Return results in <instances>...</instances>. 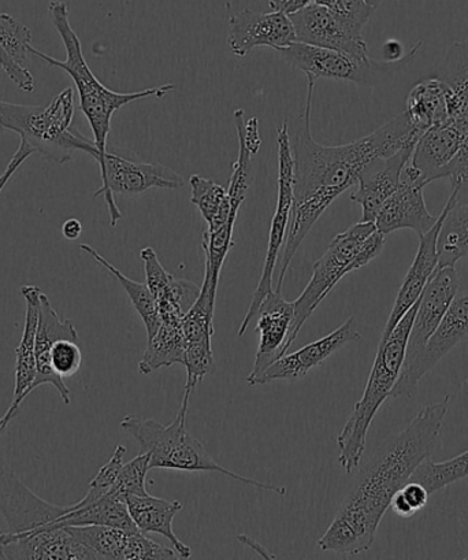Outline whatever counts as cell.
I'll return each instance as SVG.
<instances>
[{"label":"cell","mask_w":468,"mask_h":560,"mask_svg":"<svg viewBox=\"0 0 468 560\" xmlns=\"http://www.w3.org/2000/svg\"><path fill=\"white\" fill-rule=\"evenodd\" d=\"M0 68L21 91L32 92L35 90L34 75L25 67H19V65L10 61L2 47H0Z\"/></svg>","instance_id":"43"},{"label":"cell","mask_w":468,"mask_h":560,"mask_svg":"<svg viewBox=\"0 0 468 560\" xmlns=\"http://www.w3.org/2000/svg\"><path fill=\"white\" fill-rule=\"evenodd\" d=\"M185 362V339L183 323L161 320L155 335L150 337L149 346L139 363L141 374H151L157 369L173 366Z\"/></svg>","instance_id":"32"},{"label":"cell","mask_w":468,"mask_h":560,"mask_svg":"<svg viewBox=\"0 0 468 560\" xmlns=\"http://www.w3.org/2000/svg\"><path fill=\"white\" fill-rule=\"evenodd\" d=\"M307 80L302 128L291 136L295 183L290 228L282 254L279 285L276 288L279 291L284 287L286 271L304 238L329 206L358 184L359 176L368 163L394 155L402 147L416 144L421 138L405 112L366 138L342 145L319 144L312 133L313 96L317 81Z\"/></svg>","instance_id":"1"},{"label":"cell","mask_w":468,"mask_h":560,"mask_svg":"<svg viewBox=\"0 0 468 560\" xmlns=\"http://www.w3.org/2000/svg\"><path fill=\"white\" fill-rule=\"evenodd\" d=\"M97 165L101 167L103 184L94 197L105 198L112 226H117L118 221L122 219L114 195L129 197L150 189H178L185 185L182 174L171 167L125 160L108 151L97 161Z\"/></svg>","instance_id":"10"},{"label":"cell","mask_w":468,"mask_h":560,"mask_svg":"<svg viewBox=\"0 0 468 560\" xmlns=\"http://www.w3.org/2000/svg\"><path fill=\"white\" fill-rule=\"evenodd\" d=\"M151 456L149 453H140L134 459L124 464L121 471L110 489L113 497L127 499L128 497H145L147 491V472L150 469Z\"/></svg>","instance_id":"37"},{"label":"cell","mask_w":468,"mask_h":560,"mask_svg":"<svg viewBox=\"0 0 468 560\" xmlns=\"http://www.w3.org/2000/svg\"><path fill=\"white\" fill-rule=\"evenodd\" d=\"M189 396V393H184L176 420L171 425L165 427L151 418L136 416H127L121 421L122 431L138 442L141 453L150 454V469L218 472V475L226 476L234 481L285 497L286 489L284 487L237 475L212 459L203 444L188 432Z\"/></svg>","instance_id":"4"},{"label":"cell","mask_w":468,"mask_h":560,"mask_svg":"<svg viewBox=\"0 0 468 560\" xmlns=\"http://www.w3.org/2000/svg\"><path fill=\"white\" fill-rule=\"evenodd\" d=\"M125 502H127L129 514L140 532L157 533L167 538L179 558L192 557L190 548L179 540L173 529V521L183 510V504L178 500L171 502V500L151 497L149 493L145 497L132 494L125 499Z\"/></svg>","instance_id":"26"},{"label":"cell","mask_w":468,"mask_h":560,"mask_svg":"<svg viewBox=\"0 0 468 560\" xmlns=\"http://www.w3.org/2000/svg\"><path fill=\"white\" fill-rule=\"evenodd\" d=\"M21 409H14V407H10V409L7 411V415H4L2 418H0V438H2V434L7 432V429L9 427V423L14 420L15 417L19 416ZM4 530L2 527H0V535H2Z\"/></svg>","instance_id":"49"},{"label":"cell","mask_w":468,"mask_h":560,"mask_svg":"<svg viewBox=\"0 0 468 560\" xmlns=\"http://www.w3.org/2000/svg\"><path fill=\"white\" fill-rule=\"evenodd\" d=\"M468 337V291L455 298L448 312L445 313L437 330L430 337L421 355L407 370H401L397 380L391 399L412 398L418 384L428 373L437 366L448 353L465 341Z\"/></svg>","instance_id":"11"},{"label":"cell","mask_w":468,"mask_h":560,"mask_svg":"<svg viewBox=\"0 0 468 560\" xmlns=\"http://www.w3.org/2000/svg\"><path fill=\"white\" fill-rule=\"evenodd\" d=\"M190 202L199 209L207 224V231H215L226 222H236L241 209L232 206L227 188L212 179L194 174L189 178Z\"/></svg>","instance_id":"29"},{"label":"cell","mask_w":468,"mask_h":560,"mask_svg":"<svg viewBox=\"0 0 468 560\" xmlns=\"http://www.w3.org/2000/svg\"><path fill=\"white\" fill-rule=\"evenodd\" d=\"M362 339L361 331L358 330L355 318L347 319L344 324L314 342H309L302 350L292 353H285L279 361L266 369L255 385L270 384L274 382H296L307 376L314 368L323 364L326 359L334 355L342 347L350 342Z\"/></svg>","instance_id":"19"},{"label":"cell","mask_w":468,"mask_h":560,"mask_svg":"<svg viewBox=\"0 0 468 560\" xmlns=\"http://www.w3.org/2000/svg\"><path fill=\"white\" fill-rule=\"evenodd\" d=\"M295 317L293 302L285 301L282 291L274 290L265 299L258 313L257 329L259 331V346L251 374L247 378L248 385L254 387L255 382L290 350V334Z\"/></svg>","instance_id":"18"},{"label":"cell","mask_w":468,"mask_h":560,"mask_svg":"<svg viewBox=\"0 0 468 560\" xmlns=\"http://www.w3.org/2000/svg\"><path fill=\"white\" fill-rule=\"evenodd\" d=\"M422 43L413 46L406 57L396 62H377L372 58L359 59L329 48H320L295 42L281 48L280 56L291 67L301 69L312 80L351 81L358 85L375 86L417 57Z\"/></svg>","instance_id":"8"},{"label":"cell","mask_w":468,"mask_h":560,"mask_svg":"<svg viewBox=\"0 0 468 560\" xmlns=\"http://www.w3.org/2000/svg\"><path fill=\"white\" fill-rule=\"evenodd\" d=\"M401 497L405 498L408 505H410L413 513H418L426 508L430 493L428 489L417 481H408L405 487L400 489Z\"/></svg>","instance_id":"45"},{"label":"cell","mask_w":468,"mask_h":560,"mask_svg":"<svg viewBox=\"0 0 468 560\" xmlns=\"http://www.w3.org/2000/svg\"><path fill=\"white\" fill-rule=\"evenodd\" d=\"M2 130H4V129L2 127V124H0V132H2Z\"/></svg>","instance_id":"51"},{"label":"cell","mask_w":468,"mask_h":560,"mask_svg":"<svg viewBox=\"0 0 468 560\" xmlns=\"http://www.w3.org/2000/svg\"><path fill=\"white\" fill-rule=\"evenodd\" d=\"M416 144L402 147L396 154L368 163L358 179V189L351 194L352 202L361 205L363 222H374L386 200L400 184L402 168L411 160Z\"/></svg>","instance_id":"21"},{"label":"cell","mask_w":468,"mask_h":560,"mask_svg":"<svg viewBox=\"0 0 468 560\" xmlns=\"http://www.w3.org/2000/svg\"><path fill=\"white\" fill-rule=\"evenodd\" d=\"M144 262L145 284L154 296L161 320L183 323L195 302L198 301L201 288L187 280H178L163 268L154 248L141 249Z\"/></svg>","instance_id":"22"},{"label":"cell","mask_w":468,"mask_h":560,"mask_svg":"<svg viewBox=\"0 0 468 560\" xmlns=\"http://www.w3.org/2000/svg\"><path fill=\"white\" fill-rule=\"evenodd\" d=\"M438 78L448 85V116L468 122V39L449 47Z\"/></svg>","instance_id":"31"},{"label":"cell","mask_w":468,"mask_h":560,"mask_svg":"<svg viewBox=\"0 0 468 560\" xmlns=\"http://www.w3.org/2000/svg\"><path fill=\"white\" fill-rule=\"evenodd\" d=\"M0 559L13 560H100L97 553L75 540L67 527H39L20 535H0Z\"/></svg>","instance_id":"15"},{"label":"cell","mask_w":468,"mask_h":560,"mask_svg":"<svg viewBox=\"0 0 468 560\" xmlns=\"http://www.w3.org/2000/svg\"><path fill=\"white\" fill-rule=\"evenodd\" d=\"M314 3L329 9L359 34H362L364 25L368 23L375 12L368 7L366 0H314Z\"/></svg>","instance_id":"39"},{"label":"cell","mask_w":468,"mask_h":560,"mask_svg":"<svg viewBox=\"0 0 468 560\" xmlns=\"http://www.w3.org/2000/svg\"><path fill=\"white\" fill-rule=\"evenodd\" d=\"M74 112V91L69 86L47 106L0 101V124L3 129L19 133L35 154L48 162L63 165L72 161L75 151L85 152L96 161L101 154L95 141L72 127Z\"/></svg>","instance_id":"5"},{"label":"cell","mask_w":468,"mask_h":560,"mask_svg":"<svg viewBox=\"0 0 468 560\" xmlns=\"http://www.w3.org/2000/svg\"><path fill=\"white\" fill-rule=\"evenodd\" d=\"M268 3L273 12L291 15L307 8L308 4H312V0H268Z\"/></svg>","instance_id":"46"},{"label":"cell","mask_w":468,"mask_h":560,"mask_svg":"<svg viewBox=\"0 0 468 560\" xmlns=\"http://www.w3.org/2000/svg\"><path fill=\"white\" fill-rule=\"evenodd\" d=\"M384 56L386 58V61L388 62H396L400 61L402 58V50L400 43H397L395 40H390L386 43L384 47Z\"/></svg>","instance_id":"48"},{"label":"cell","mask_w":468,"mask_h":560,"mask_svg":"<svg viewBox=\"0 0 468 560\" xmlns=\"http://www.w3.org/2000/svg\"><path fill=\"white\" fill-rule=\"evenodd\" d=\"M58 340L78 341V330L72 320L65 319L58 314L46 293H42L39 325H37L36 334V378L32 384L31 393L42 387L43 384H50L58 390L65 406H69L72 404L70 390L65 384V380L54 372L50 363L51 348Z\"/></svg>","instance_id":"24"},{"label":"cell","mask_w":468,"mask_h":560,"mask_svg":"<svg viewBox=\"0 0 468 560\" xmlns=\"http://www.w3.org/2000/svg\"><path fill=\"white\" fill-rule=\"evenodd\" d=\"M406 114L419 136L448 118V85L440 78L413 85L407 100Z\"/></svg>","instance_id":"27"},{"label":"cell","mask_w":468,"mask_h":560,"mask_svg":"<svg viewBox=\"0 0 468 560\" xmlns=\"http://www.w3.org/2000/svg\"><path fill=\"white\" fill-rule=\"evenodd\" d=\"M125 454H127V448H125L124 445H117L110 460L97 471L94 480L90 482L89 492H86L85 497L81 499L80 502L74 504L75 508L97 502V500L106 497V494L110 492L119 471L122 469Z\"/></svg>","instance_id":"38"},{"label":"cell","mask_w":468,"mask_h":560,"mask_svg":"<svg viewBox=\"0 0 468 560\" xmlns=\"http://www.w3.org/2000/svg\"><path fill=\"white\" fill-rule=\"evenodd\" d=\"M297 42L329 48L359 59H367L368 51L362 34L353 31L329 9L312 3L291 14Z\"/></svg>","instance_id":"17"},{"label":"cell","mask_w":468,"mask_h":560,"mask_svg":"<svg viewBox=\"0 0 468 560\" xmlns=\"http://www.w3.org/2000/svg\"><path fill=\"white\" fill-rule=\"evenodd\" d=\"M81 362H83V352H81L78 341L58 340L52 346L50 363L58 376L62 378L74 376L81 368Z\"/></svg>","instance_id":"40"},{"label":"cell","mask_w":468,"mask_h":560,"mask_svg":"<svg viewBox=\"0 0 468 560\" xmlns=\"http://www.w3.org/2000/svg\"><path fill=\"white\" fill-rule=\"evenodd\" d=\"M75 540L97 553L100 559L125 560L132 532L110 526H65Z\"/></svg>","instance_id":"34"},{"label":"cell","mask_w":468,"mask_h":560,"mask_svg":"<svg viewBox=\"0 0 468 560\" xmlns=\"http://www.w3.org/2000/svg\"><path fill=\"white\" fill-rule=\"evenodd\" d=\"M468 136L465 119L448 117L429 128L413 147L411 163L429 185L444 178L445 168L455 160Z\"/></svg>","instance_id":"20"},{"label":"cell","mask_w":468,"mask_h":560,"mask_svg":"<svg viewBox=\"0 0 468 560\" xmlns=\"http://www.w3.org/2000/svg\"><path fill=\"white\" fill-rule=\"evenodd\" d=\"M34 154V149L26 144L24 140H21L17 151H15V154L8 163V166L4 167L3 173L0 174V194L3 192L4 187H7L14 174L19 172V168L24 165L25 161Z\"/></svg>","instance_id":"44"},{"label":"cell","mask_w":468,"mask_h":560,"mask_svg":"<svg viewBox=\"0 0 468 560\" xmlns=\"http://www.w3.org/2000/svg\"><path fill=\"white\" fill-rule=\"evenodd\" d=\"M48 14H50L54 28L61 36L65 50H67V59L59 61V59L37 50L34 46L30 47V54H34L52 68L63 70L74 81L80 97V110L89 121L92 133H94L95 144L100 150L101 155L97 158V162L107 152V139L110 135L114 114L132 102L149 100V97L162 100L163 96L171 94L176 85L166 84L155 86V89L130 92V94H119V92L108 90L92 73L85 61L79 36L70 25L68 4L61 0H51L48 4Z\"/></svg>","instance_id":"3"},{"label":"cell","mask_w":468,"mask_h":560,"mask_svg":"<svg viewBox=\"0 0 468 560\" xmlns=\"http://www.w3.org/2000/svg\"><path fill=\"white\" fill-rule=\"evenodd\" d=\"M80 249L86 255H90L91 258H94L97 264L116 277L125 292L128 293L136 312H138L141 319H143L147 337L150 339V337L154 336L157 328H160L161 319L160 314H157L155 299L152 296L149 287H147V284H141V282L130 280L129 277L125 276L121 270L116 268V266L108 262L103 255L97 253L95 248L89 246V244H80Z\"/></svg>","instance_id":"33"},{"label":"cell","mask_w":468,"mask_h":560,"mask_svg":"<svg viewBox=\"0 0 468 560\" xmlns=\"http://www.w3.org/2000/svg\"><path fill=\"white\" fill-rule=\"evenodd\" d=\"M444 178H449L456 203L468 202V136L455 160L445 168Z\"/></svg>","instance_id":"42"},{"label":"cell","mask_w":468,"mask_h":560,"mask_svg":"<svg viewBox=\"0 0 468 560\" xmlns=\"http://www.w3.org/2000/svg\"><path fill=\"white\" fill-rule=\"evenodd\" d=\"M444 215L445 209L441 211L438 220L435 222L432 230L419 235V247L416 259H413L411 268L408 269L405 280H402L394 308H391L389 318L386 320L383 336H381L379 345L388 339L391 331L396 328V325L399 324L400 319L408 313V310L419 301L424 288H426L430 277H432L435 269H437V238Z\"/></svg>","instance_id":"23"},{"label":"cell","mask_w":468,"mask_h":560,"mask_svg":"<svg viewBox=\"0 0 468 560\" xmlns=\"http://www.w3.org/2000/svg\"><path fill=\"white\" fill-rule=\"evenodd\" d=\"M451 400L446 395L424 406L405 431L385 444L358 477L329 529L319 538L318 546L323 551L359 555L372 548L375 533L395 493L433 454Z\"/></svg>","instance_id":"2"},{"label":"cell","mask_w":468,"mask_h":560,"mask_svg":"<svg viewBox=\"0 0 468 560\" xmlns=\"http://www.w3.org/2000/svg\"><path fill=\"white\" fill-rule=\"evenodd\" d=\"M81 233H83V225H81L79 220L70 219L65 221L62 225V235L65 238H68L70 242L78 241Z\"/></svg>","instance_id":"47"},{"label":"cell","mask_w":468,"mask_h":560,"mask_svg":"<svg viewBox=\"0 0 468 560\" xmlns=\"http://www.w3.org/2000/svg\"><path fill=\"white\" fill-rule=\"evenodd\" d=\"M426 185L422 173L412 165L411 160L408 161L402 168L399 187L386 200L374 221L377 230L385 236L401 230H412L418 235L432 230L438 215L429 213L423 197Z\"/></svg>","instance_id":"12"},{"label":"cell","mask_w":468,"mask_h":560,"mask_svg":"<svg viewBox=\"0 0 468 560\" xmlns=\"http://www.w3.org/2000/svg\"><path fill=\"white\" fill-rule=\"evenodd\" d=\"M178 553L172 548L145 537L143 532H132L129 536L127 559L125 560H165L176 559Z\"/></svg>","instance_id":"41"},{"label":"cell","mask_w":468,"mask_h":560,"mask_svg":"<svg viewBox=\"0 0 468 560\" xmlns=\"http://www.w3.org/2000/svg\"><path fill=\"white\" fill-rule=\"evenodd\" d=\"M42 290L36 285L21 287L26 303L25 323L20 345L15 348L14 409H21L31 395L36 378V334L39 325Z\"/></svg>","instance_id":"25"},{"label":"cell","mask_w":468,"mask_h":560,"mask_svg":"<svg viewBox=\"0 0 468 560\" xmlns=\"http://www.w3.org/2000/svg\"><path fill=\"white\" fill-rule=\"evenodd\" d=\"M277 144H279V202H277L276 213L271 220L269 233L268 253L260 276L257 291L254 293L251 306H249L246 317H244L238 329V336L246 334L248 326L253 320L258 317L259 308L266 298L274 291L273 276L277 266V259L281 247L284 246L288 235V228H290L292 205H293V154L290 128L286 122H282L281 127L277 129Z\"/></svg>","instance_id":"9"},{"label":"cell","mask_w":468,"mask_h":560,"mask_svg":"<svg viewBox=\"0 0 468 560\" xmlns=\"http://www.w3.org/2000/svg\"><path fill=\"white\" fill-rule=\"evenodd\" d=\"M32 32L28 26L7 13H0V47L10 61L24 67L32 46Z\"/></svg>","instance_id":"36"},{"label":"cell","mask_w":468,"mask_h":560,"mask_svg":"<svg viewBox=\"0 0 468 560\" xmlns=\"http://www.w3.org/2000/svg\"><path fill=\"white\" fill-rule=\"evenodd\" d=\"M68 513L69 505L51 504L37 497L0 460V515L7 521L8 533L20 535L51 526Z\"/></svg>","instance_id":"13"},{"label":"cell","mask_w":468,"mask_h":560,"mask_svg":"<svg viewBox=\"0 0 468 560\" xmlns=\"http://www.w3.org/2000/svg\"><path fill=\"white\" fill-rule=\"evenodd\" d=\"M377 231L374 222H358L331 241L326 253L313 266V276L302 295L293 302L295 317L290 334V346L295 342L299 331L312 317L319 304L347 275L359 270L358 254L363 244Z\"/></svg>","instance_id":"7"},{"label":"cell","mask_w":468,"mask_h":560,"mask_svg":"<svg viewBox=\"0 0 468 560\" xmlns=\"http://www.w3.org/2000/svg\"><path fill=\"white\" fill-rule=\"evenodd\" d=\"M457 291H459V276L456 273L455 266H444V268L435 269L426 288H424L421 299H419L401 370L410 368L421 355L430 337L437 330L445 313L448 312Z\"/></svg>","instance_id":"14"},{"label":"cell","mask_w":468,"mask_h":560,"mask_svg":"<svg viewBox=\"0 0 468 560\" xmlns=\"http://www.w3.org/2000/svg\"><path fill=\"white\" fill-rule=\"evenodd\" d=\"M366 2L370 8L377 10L384 3V0H366Z\"/></svg>","instance_id":"50"},{"label":"cell","mask_w":468,"mask_h":560,"mask_svg":"<svg viewBox=\"0 0 468 560\" xmlns=\"http://www.w3.org/2000/svg\"><path fill=\"white\" fill-rule=\"evenodd\" d=\"M444 209L445 215L437 238V268L455 266L468 255V202L456 203L451 194Z\"/></svg>","instance_id":"30"},{"label":"cell","mask_w":468,"mask_h":560,"mask_svg":"<svg viewBox=\"0 0 468 560\" xmlns=\"http://www.w3.org/2000/svg\"><path fill=\"white\" fill-rule=\"evenodd\" d=\"M468 477V451L445 462L424 460L410 478L411 481L422 483L430 497L445 487Z\"/></svg>","instance_id":"35"},{"label":"cell","mask_w":468,"mask_h":560,"mask_svg":"<svg viewBox=\"0 0 468 560\" xmlns=\"http://www.w3.org/2000/svg\"><path fill=\"white\" fill-rule=\"evenodd\" d=\"M110 526L127 532H139L134 525L132 516L129 514L127 502L124 499L113 497L107 493L106 497L97 502L81 505H69V513L54 522L51 526Z\"/></svg>","instance_id":"28"},{"label":"cell","mask_w":468,"mask_h":560,"mask_svg":"<svg viewBox=\"0 0 468 560\" xmlns=\"http://www.w3.org/2000/svg\"><path fill=\"white\" fill-rule=\"evenodd\" d=\"M418 304L419 301L408 310L388 339L378 346L366 389H364L361 400L353 407L350 418L337 438L340 465L348 475H351L361 465L364 450H366L370 425H372L379 407L390 398L391 390L400 377L406 359L408 336H410L413 318H416Z\"/></svg>","instance_id":"6"},{"label":"cell","mask_w":468,"mask_h":560,"mask_svg":"<svg viewBox=\"0 0 468 560\" xmlns=\"http://www.w3.org/2000/svg\"><path fill=\"white\" fill-rule=\"evenodd\" d=\"M295 42V28L290 15L284 13L242 10L229 18L227 46L234 56L244 58L260 47L279 51Z\"/></svg>","instance_id":"16"}]
</instances>
